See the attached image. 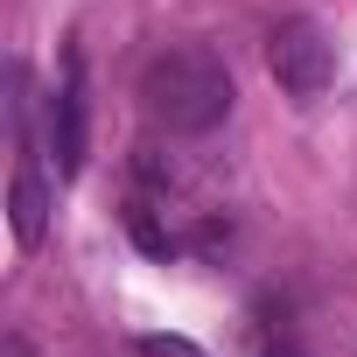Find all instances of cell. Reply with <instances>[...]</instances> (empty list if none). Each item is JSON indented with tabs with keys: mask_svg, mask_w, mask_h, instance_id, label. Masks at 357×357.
<instances>
[{
	"mask_svg": "<svg viewBox=\"0 0 357 357\" xmlns=\"http://www.w3.org/2000/svg\"><path fill=\"white\" fill-rule=\"evenodd\" d=\"M231 70L211 50H161L140 70V112L168 133H211L231 112Z\"/></svg>",
	"mask_w": 357,
	"mask_h": 357,
	"instance_id": "cell-1",
	"label": "cell"
},
{
	"mask_svg": "<svg viewBox=\"0 0 357 357\" xmlns=\"http://www.w3.org/2000/svg\"><path fill=\"white\" fill-rule=\"evenodd\" d=\"M266 70H273V84L287 91V98H322L329 91V77H336V43H329V29L322 22H308V15H287L273 36H266Z\"/></svg>",
	"mask_w": 357,
	"mask_h": 357,
	"instance_id": "cell-2",
	"label": "cell"
},
{
	"mask_svg": "<svg viewBox=\"0 0 357 357\" xmlns=\"http://www.w3.org/2000/svg\"><path fill=\"white\" fill-rule=\"evenodd\" d=\"M50 147H56V175L84 168V56H63V84L50 98Z\"/></svg>",
	"mask_w": 357,
	"mask_h": 357,
	"instance_id": "cell-3",
	"label": "cell"
},
{
	"mask_svg": "<svg viewBox=\"0 0 357 357\" xmlns=\"http://www.w3.org/2000/svg\"><path fill=\"white\" fill-rule=\"evenodd\" d=\"M8 225H15V238H22V245H43V231H50V190H43L36 161H22V168H15V190H8Z\"/></svg>",
	"mask_w": 357,
	"mask_h": 357,
	"instance_id": "cell-4",
	"label": "cell"
},
{
	"mask_svg": "<svg viewBox=\"0 0 357 357\" xmlns=\"http://www.w3.org/2000/svg\"><path fill=\"white\" fill-rule=\"evenodd\" d=\"M133 350H140V357H204V350H197V343H183V336H140Z\"/></svg>",
	"mask_w": 357,
	"mask_h": 357,
	"instance_id": "cell-5",
	"label": "cell"
},
{
	"mask_svg": "<svg viewBox=\"0 0 357 357\" xmlns=\"http://www.w3.org/2000/svg\"><path fill=\"white\" fill-rule=\"evenodd\" d=\"M0 357H36V350H29L22 336H0Z\"/></svg>",
	"mask_w": 357,
	"mask_h": 357,
	"instance_id": "cell-6",
	"label": "cell"
},
{
	"mask_svg": "<svg viewBox=\"0 0 357 357\" xmlns=\"http://www.w3.org/2000/svg\"><path fill=\"white\" fill-rule=\"evenodd\" d=\"M266 357H301V350H294V343H273V350H266Z\"/></svg>",
	"mask_w": 357,
	"mask_h": 357,
	"instance_id": "cell-7",
	"label": "cell"
}]
</instances>
